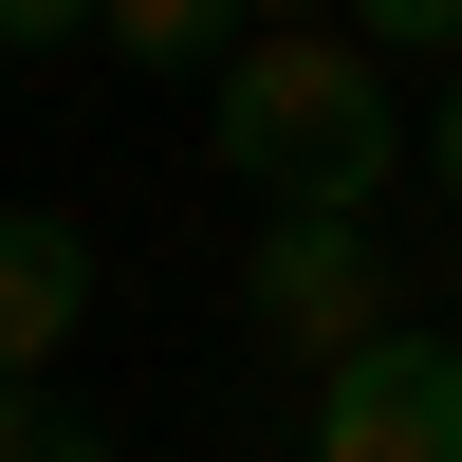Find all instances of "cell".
Listing matches in <instances>:
<instances>
[{"label": "cell", "mask_w": 462, "mask_h": 462, "mask_svg": "<svg viewBox=\"0 0 462 462\" xmlns=\"http://www.w3.org/2000/svg\"><path fill=\"white\" fill-rule=\"evenodd\" d=\"M370 56H462V0H370Z\"/></svg>", "instance_id": "8"}, {"label": "cell", "mask_w": 462, "mask_h": 462, "mask_svg": "<svg viewBox=\"0 0 462 462\" xmlns=\"http://www.w3.org/2000/svg\"><path fill=\"white\" fill-rule=\"evenodd\" d=\"M74 315H93V241L56 204H0V389H37L74 352Z\"/></svg>", "instance_id": "4"}, {"label": "cell", "mask_w": 462, "mask_h": 462, "mask_svg": "<svg viewBox=\"0 0 462 462\" xmlns=\"http://www.w3.org/2000/svg\"><path fill=\"white\" fill-rule=\"evenodd\" d=\"M241 0H111V19H93V56H130V74H204V93H222V74H241Z\"/></svg>", "instance_id": "5"}, {"label": "cell", "mask_w": 462, "mask_h": 462, "mask_svg": "<svg viewBox=\"0 0 462 462\" xmlns=\"http://www.w3.org/2000/svg\"><path fill=\"white\" fill-rule=\"evenodd\" d=\"M444 296H462V278H444Z\"/></svg>", "instance_id": "10"}, {"label": "cell", "mask_w": 462, "mask_h": 462, "mask_svg": "<svg viewBox=\"0 0 462 462\" xmlns=\"http://www.w3.org/2000/svg\"><path fill=\"white\" fill-rule=\"evenodd\" d=\"M0 56H93V0H0Z\"/></svg>", "instance_id": "7"}, {"label": "cell", "mask_w": 462, "mask_h": 462, "mask_svg": "<svg viewBox=\"0 0 462 462\" xmlns=\"http://www.w3.org/2000/svg\"><path fill=\"white\" fill-rule=\"evenodd\" d=\"M0 462H111V426L74 389H0Z\"/></svg>", "instance_id": "6"}, {"label": "cell", "mask_w": 462, "mask_h": 462, "mask_svg": "<svg viewBox=\"0 0 462 462\" xmlns=\"http://www.w3.org/2000/svg\"><path fill=\"white\" fill-rule=\"evenodd\" d=\"M407 148L426 130L389 111V56L333 37V19H259L241 74L204 93V167H241L278 222H370V185H389Z\"/></svg>", "instance_id": "1"}, {"label": "cell", "mask_w": 462, "mask_h": 462, "mask_svg": "<svg viewBox=\"0 0 462 462\" xmlns=\"http://www.w3.org/2000/svg\"><path fill=\"white\" fill-rule=\"evenodd\" d=\"M426 167H444V204H462V74H444V111H426Z\"/></svg>", "instance_id": "9"}, {"label": "cell", "mask_w": 462, "mask_h": 462, "mask_svg": "<svg viewBox=\"0 0 462 462\" xmlns=\"http://www.w3.org/2000/svg\"><path fill=\"white\" fill-rule=\"evenodd\" d=\"M296 462H462V333H389L315 389V444Z\"/></svg>", "instance_id": "3"}, {"label": "cell", "mask_w": 462, "mask_h": 462, "mask_svg": "<svg viewBox=\"0 0 462 462\" xmlns=\"http://www.w3.org/2000/svg\"><path fill=\"white\" fill-rule=\"evenodd\" d=\"M241 315H259V352H296L333 389L352 352H389V259H370V222H259V259H241Z\"/></svg>", "instance_id": "2"}]
</instances>
